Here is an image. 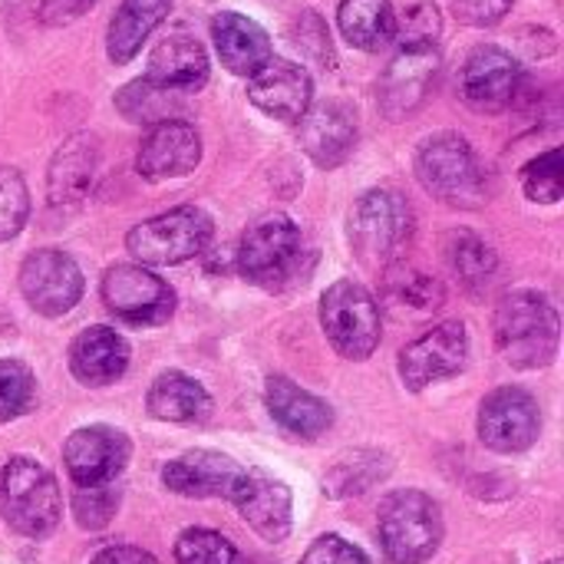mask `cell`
Returning a JSON list of instances; mask_svg holds the SVG:
<instances>
[{"label":"cell","mask_w":564,"mask_h":564,"mask_svg":"<svg viewBox=\"0 0 564 564\" xmlns=\"http://www.w3.org/2000/svg\"><path fill=\"white\" fill-rule=\"evenodd\" d=\"M492 337L499 357L516 370H545L558 354L562 321L552 301L539 291H512L499 301Z\"/></svg>","instance_id":"1"},{"label":"cell","mask_w":564,"mask_h":564,"mask_svg":"<svg viewBox=\"0 0 564 564\" xmlns=\"http://www.w3.org/2000/svg\"><path fill=\"white\" fill-rule=\"evenodd\" d=\"M416 178L430 195L453 208H479L489 198L486 169L473 145L456 132L430 135L416 152Z\"/></svg>","instance_id":"2"},{"label":"cell","mask_w":564,"mask_h":564,"mask_svg":"<svg viewBox=\"0 0 564 564\" xmlns=\"http://www.w3.org/2000/svg\"><path fill=\"white\" fill-rule=\"evenodd\" d=\"M63 499L53 473L17 456L0 469V519L23 539H46L59 525Z\"/></svg>","instance_id":"3"},{"label":"cell","mask_w":564,"mask_h":564,"mask_svg":"<svg viewBox=\"0 0 564 564\" xmlns=\"http://www.w3.org/2000/svg\"><path fill=\"white\" fill-rule=\"evenodd\" d=\"M304 261V235L288 215H264L258 218L238 245V271L264 288V291H284L301 278Z\"/></svg>","instance_id":"4"},{"label":"cell","mask_w":564,"mask_h":564,"mask_svg":"<svg viewBox=\"0 0 564 564\" xmlns=\"http://www.w3.org/2000/svg\"><path fill=\"white\" fill-rule=\"evenodd\" d=\"M377 525H380V545L393 564H423L436 555L443 542V512L420 489H403L387 496Z\"/></svg>","instance_id":"5"},{"label":"cell","mask_w":564,"mask_h":564,"mask_svg":"<svg viewBox=\"0 0 564 564\" xmlns=\"http://www.w3.org/2000/svg\"><path fill=\"white\" fill-rule=\"evenodd\" d=\"M413 235V212L403 195L373 188L354 202L350 248L367 268H390Z\"/></svg>","instance_id":"6"},{"label":"cell","mask_w":564,"mask_h":564,"mask_svg":"<svg viewBox=\"0 0 564 564\" xmlns=\"http://www.w3.org/2000/svg\"><path fill=\"white\" fill-rule=\"evenodd\" d=\"M215 235V221L208 218V212L195 208V205H178L172 212H162L142 225H135L126 235V248L129 254L145 268V264H182L198 258L208 241Z\"/></svg>","instance_id":"7"},{"label":"cell","mask_w":564,"mask_h":564,"mask_svg":"<svg viewBox=\"0 0 564 564\" xmlns=\"http://www.w3.org/2000/svg\"><path fill=\"white\" fill-rule=\"evenodd\" d=\"M321 327L344 360H367L380 344V304L357 281H337L321 297Z\"/></svg>","instance_id":"8"},{"label":"cell","mask_w":564,"mask_h":564,"mask_svg":"<svg viewBox=\"0 0 564 564\" xmlns=\"http://www.w3.org/2000/svg\"><path fill=\"white\" fill-rule=\"evenodd\" d=\"M102 304L126 324L159 327L175 314V291L142 264H116L102 274Z\"/></svg>","instance_id":"9"},{"label":"cell","mask_w":564,"mask_h":564,"mask_svg":"<svg viewBox=\"0 0 564 564\" xmlns=\"http://www.w3.org/2000/svg\"><path fill=\"white\" fill-rule=\"evenodd\" d=\"M469 357V334L463 321H446L413 340L400 354V380L410 393H423L456 373H463Z\"/></svg>","instance_id":"10"},{"label":"cell","mask_w":564,"mask_h":564,"mask_svg":"<svg viewBox=\"0 0 564 564\" xmlns=\"http://www.w3.org/2000/svg\"><path fill=\"white\" fill-rule=\"evenodd\" d=\"M542 433V410L522 387H499L479 406V440L492 453H525Z\"/></svg>","instance_id":"11"},{"label":"cell","mask_w":564,"mask_h":564,"mask_svg":"<svg viewBox=\"0 0 564 564\" xmlns=\"http://www.w3.org/2000/svg\"><path fill=\"white\" fill-rule=\"evenodd\" d=\"M20 291H23V301L36 314L59 317L79 304L83 271L69 254H63L56 248H43V251L26 254V261L20 268Z\"/></svg>","instance_id":"12"},{"label":"cell","mask_w":564,"mask_h":564,"mask_svg":"<svg viewBox=\"0 0 564 564\" xmlns=\"http://www.w3.org/2000/svg\"><path fill=\"white\" fill-rule=\"evenodd\" d=\"M129 440L112 426H86L76 430L63 446V466L76 489L109 486L129 463Z\"/></svg>","instance_id":"13"},{"label":"cell","mask_w":564,"mask_h":564,"mask_svg":"<svg viewBox=\"0 0 564 564\" xmlns=\"http://www.w3.org/2000/svg\"><path fill=\"white\" fill-rule=\"evenodd\" d=\"M248 469L238 466L231 456L215 449H192L178 459H172L162 469V482L175 496L188 499H235Z\"/></svg>","instance_id":"14"},{"label":"cell","mask_w":564,"mask_h":564,"mask_svg":"<svg viewBox=\"0 0 564 564\" xmlns=\"http://www.w3.org/2000/svg\"><path fill=\"white\" fill-rule=\"evenodd\" d=\"M519 83L522 69L502 46H476L459 73V93L479 112H502L512 106Z\"/></svg>","instance_id":"15"},{"label":"cell","mask_w":564,"mask_h":564,"mask_svg":"<svg viewBox=\"0 0 564 564\" xmlns=\"http://www.w3.org/2000/svg\"><path fill=\"white\" fill-rule=\"evenodd\" d=\"M314 96V83L301 63L271 56L264 66H258L248 76V99L271 119L297 122Z\"/></svg>","instance_id":"16"},{"label":"cell","mask_w":564,"mask_h":564,"mask_svg":"<svg viewBox=\"0 0 564 564\" xmlns=\"http://www.w3.org/2000/svg\"><path fill=\"white\" fill-rule=\"evenodd\" d=\"M198 162H202V139H198L195 126H188L182 119L152 126L135 155V169L145 182L182 178V175L195 172Z\"/></svg>","instance_id":"17"},{"label":"cell","mask_w":564,"mask_h":564,"mask_svg":"<svg viewBox=\"0 0 564 564\" xmlns=\"http://www.w3.org/2000/svg\"><path fill=\"white\" fill-rule=\"evenodd\" d=\"M440 73L436 46H400L393 63L380 79V102L390 119H403L423 106L433 79Z\"/></svg>","instance_id":"18"},{"label":"cell","mask_w":564,"mask_h":564,"mask_svg":"<svg viewBox=\"0 0 564 564\" xmlns=\"http://www.w3.org/2000/svg\"><path fill=\"white\" fill-rule=\"evenodd\" d=\"M297 122L301 145L321 169L340 165L357 145V112L344 99H324L317 106H307Z\"/></svg>","instance_id":"19"},{"label":"cell","mask_w":564,"mask_h":564,"mask_svg":"<svg viewBox=\"0 0 564 564\" xmlns=\"http://www.w3.org/2000/svg\"><path fill=\"white\" fill-rule=\"evenodd\" d=\"M231 502L264 542H284L291 535L294 506H291V489L281 479L251 469Z\"/></svg>","instance_id":"20"},{"label":"cell","mask_w":564,"mask_h":564,"mask_svg":"<svg viewBox=\"0 0 564 564\" xmlns=\"http://www.w3.org/2000/svg\"><path fill=\"white\" fill-rule=\"evenodd\" d=\"M96 165H99V142L89 132H76L69 135L53 162H50V205L53 208H76L83 205V198L93 188L96 178Z\"/></svg>","instance_id":"21"},{"label":"cell","mask_w":564,"mask_h":564,"mask_svg":"<svg viewBox=\"0 0 564 564\" xmlns=\"http://www.w3.org/2000/svg\"><path fill=\"white\" fill-rule=\"evenodd\" d=\"M145 79L169 89V93H192L202 89L208 79V53L188 33H169L149 53Z\"/></svg>","instance_id":"22"},{"label":"cell","mask_w":564,"mask_h":564,"mask_svg":"<svg viewBox=\"0 0 564 564\" xmlns=\"http://www.w3.org/2000/svg\"><path fill=\"white\" fill-rule=\"evenodd\" d=\"M129 367V344L112 327H89L69 347V370L83 387H112Z\"/></svg>","instance_id":"23"},{"label":"cell","mask_w":564,"mask_h":564,"mask_svg":"<svg viewBox=\"0 0 564 564\" xmlns=\"http://www.w3.org/2000/svg\"><path fill=\"white\" fill-rule=\"evenodd\" d=\"M264 403H268L271 416L288 433H294L301 440H317L334 423V410L321 397L307 393L304 387H297L288 377H268V383H264Z\"/></svg>","instance_id":"24"},{"label":"cell","mask_w":564,"mask_h":564,"mask_svg":"<svg viewBox=\"0 0 564 564\" xmlns=\"http://www.w3.org/2000/svg\"><path fill=\"white\" fill-rule=\"evenodd\" d=\"M212 40L225 69H231L235 76H251L271 59V36L254 20L235 10H221L212 20Z\"/></svg>","instance_id":"25"},{"label":"cell","mask_w":564,"mask_h":564,"mask_svg":"<svg viewBox=\"0 0 564 564\" xmlns=\"http://www.w3.org/2000/svg\"><path fill=\"white\" fill-rule=\"evenodd\" d=\"M149 413L162 423H175V426H198L212 416V397L208 390L178 373V370H169L162 373L152 387H149Z\"/></svg>","instance_id":"26"},{"label":"cell","mask_w":564,"mask_h":564,"mask_svg":"<svg viewBox=\"0 0 564 564\" xmlns=\"http://www.w3.org/2000/svg\"><path fill=\"white\" fill-rule=\"evenodd\" d=\"M383 297H387L390 311L400 314L403 321L406 317L410 321H426L446 301L443 284L433 274H423L420 268L400 264V261L383 268Z\"/></svg>","instance_id":"27"},{"label":"cell","mask_w":564,"mask_h":564,"mask_svg":"<svg viewBox=\"0 0 564 564\" xmlns=\"http://www.w3.org/2000/svg\"><path fill=\"white\" fill-rule=\"evenodd\" d=\"M169 10H172V0H122L106 36L109 59L129 63L142 50L149 33L169 17Z\"/></svg>","instance_id":"28"},{"label":"cell","mask_w":564,"mask_h":564,"mask_svg":"<svg viewBox=\"0 0 564 564\" xmlns=\"http://www.w3.org/2000/svg\"><path fill=\"white\" fill-rule=\"evenodd\" d=\"M337 23L350 46L373 53L393 40L397 13H393L390 0H344L337 10Z\"/></svg>","instance_id":"29"},{"label":"cell","mask_w":564,"mask_h":564,"mask_svg":"<svg viewBox=\"0 0 564 564\" xmlns=\"http://www.w3.org/2000/svg\"><path fill=\"white\" fill-rule=\"evenodd\" d=\"M446 261L453 268V274L466 284V288H482L496 278L499 271V258L496 251L473 231H453L446 241Z\"/></svg>","instance_id":"30"},{"label":"cell","mask_w":564,"mask_h":564,"mask_svg":"<svg viewBox=\"0 0 564 564\" xmlns=\"http://www.w3.org/2000/svg\"><path fill=\"white\" fill-rule=\"evenodd\" d=\"M116 106H119V112L126 119H132V122H152V126L169 122L182 109L178 93H169V89L149 83L145 76L142 79H132L129 86H122L119 96H116Z\"/></svg>","instance_id":"31"},{"label":"cell","mask_w":564,"mask_h":564,"mask_svg":"<svg viewBox=\"0 0 564 564\" xmlns=\"http://www.w3.org/2000/svg\"><path fill=\"white\" fill-rule=\"evenodd\" d=\"M390 473V459L377 456V453H354L347 459H340L334 466V473L327 476V489L330 496H360L364 489H370L373 482L387 479Z\"/></svg>","instance_id":"32"},{"label":"cell","mask_w":564,"mask_h":564,"mask_svg":"<svg viewBox=\"0 0 564 564\" xmlns=\"http://www.w3.org/2000/svg\"><path fill=\"white\" fill-rule=\"evenodd\" d=\"M36 406V380L23 360L0 357V423H10Z\"/></svg>","instance_id":"33"},{"label":"cell","mask_w":564,"mask_h":564,"mask_svg":"<svg viewBox=\"0 0 564 564\" xmlns=\"http://www.w3.org/2000/svg\"><path fill=\"white\" fill-rule=\"evenodd\" d=\"M175 562L178 564H241L238 549L212 532V529H188L175 542Z\"/></svg>","instance_id":"34"},{"label":"cell","mask_w":564,"mask_h":564,"mask_svg":"<svg viewBox=\"0 0 564 564\" xmlns=\"http://www.w3.org/2000/svg\"><path fill=\"white\" fill-rule=\"evenodd\" d=\"M522 192L535 205H555L564 195V172H562V149H552L539 159H532L522 169Z\"/></svg>","instance_id":"35"},{"label":"cell","mask_w":564,"mask_h":564,"mask_svg":"<svg viewBox=\"0 0 564 564\" xmlns=\"http://www.w3.org/2000/svg\"><path fill=\"white\" fill-rule=\"evenodd\" d=\"M30 218V192L17 169L0 165V245L17 238Z\"/></svg>","instance_id":"36"},{"label":"cell","mask_w":564,"mask_h":564,"mask_svg":"<svg viewBox=\"0 0 564 564\" xmlns=\"http://www.w3.org/2000/svg\"><path fill=\"white\" fill-rule=\"evenodd\" d=\"M443 33V17L433 3H413L393 30V40H400V46H436Z\"/></svg>","instance_id":"37"},{"label":"cell","mask_w":564,"mask_h":564,"mask_svg":"<svg viewBox=\"0 0 564 564\" xmlns=\"http://www.w3.org/2000/svg\"><path fill=\"white\" fill-rule=\"evenodd\" d=\"M119 509V496L109 486H96V489H79L73 496V516L83 529L99 532L109 525V519Z\"/></svg>","instance_id":"38"},{"label":"cell","mask_w":564,"mask_h":564,"mask_svg":"<svg viewBox=\"0 0 564 564\" xmlns=\"http://www.w3.org/2000/svg\"><path fill=\"white\" fill-rule=\"evenodd\" d=\"M301 564H370V558L357 545L340 539V535H321L307 549V555L301 558Z\"/></svg>","instance_id":"39"},{"label":"cell","mask_w":564,"mask_h":564,"mask_svg":"<svg viewBox=\"0 0 564 564\" xmlns=\"http://www.w3.org/2000/svg\"><path fill=\"white\" fill-rule=\"evenodd\" d=\"M453 10L469 26H496L512 10V0H453Z\"/></svg>","instance_id":"40"},{"label":"cell","mask_w":564,"mask_h":564,"mask_svg":"<svg viewBox=\"0 0 564 564\" xmlns=\"http://www.w3.org/2000/svg\"><path fill=\"white\" fill-rule=\"evenodd\" d=\"M96 0H40V20L46 26H66L79 20Z\"/></svg>","instance_id":"41"},{"label":"cell","mask_w":564,"mask_h":564,"mask_svg":"<svg viewBox=\"0 0 564 564\" xmlns=\"http://www.w3.org/2000/svg\"><path fill=\"white\" fill-rule=\"evenodd\" d=\"M89 564H159L149 552L142 549H132V545H116V549H106L99 552Z\"/></svg>","instance_id":"42"},{"label":"cell","mask_w":564,"mask_h":564,"mask_svg":"<svg viewBox=\"0 0 564 564\" xmlns=\"http://www.w3.org/2000/svg\"><path fill=\"white\" fill-rule=\"evenodd\" d=\"M549 564H562V562H558V558H555V562H549Z\"/></svg>","instance_id":"43"}]
</instances>
